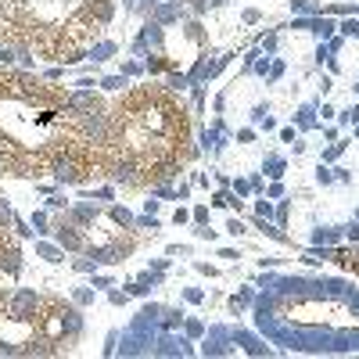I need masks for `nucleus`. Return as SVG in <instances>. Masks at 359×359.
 Segmentation results:
<instances>
[{
  "label": "nucleus",
  "instance_id": "1",
  "mask_svg": "<svg viewBox=\"0 0 359 359\" xmlns=\"http://www.w3.org/2000/svg\"><path fill=\"white\" fill-rule=\"evenodd\" d=\"M104 101L0 69V169L11 176H104Z\"/></svg>",
  "mask_w": 359,
  "mask_h": 359
},
{
  "label": "nucleus",
  "instance_id": "3",
  "mask_svg": "<svg viewBox=\"0 0 359 359\" xmlns=\"http://www.w3.org/2000/svg\"><path fill=\"white\" fill-rule=\"evenodd\" d=\"M79 338L76 309L57 294H33L25 306V341L22 355H65Z\"/></svg>",
  "mask_w": 359,
  "mask_h": 359
},
{
  "label": "nucleus",
  "instance_id": "2",
  "mask_svg": "<svg viewBox=\"0 0 359 359\" xmlns=\"http://www.w3.org/2000/svg\"><path fill=\"white\" fill-rule=\"evenodd\" d=\"M187 158L191 123L169 90L137 86L115 101L101 140L104 176L126 180L130 187L165 184Z\"/></svg>",
  "mask_w": 359,
  "mask_h": 359
}]
</instances>
